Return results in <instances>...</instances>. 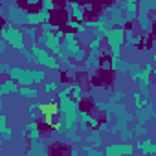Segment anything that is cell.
<instances>
[{
  "label": "cell",
  "mask_w": 156,
  "mask_h": 156,
  "mask_svg": "<svg viewBox=\"0 0 156 156\" xmlns=\"http://www.w3.org/2000/svg\"><path fill=\"white\" fill-rule=\"evenodd\" d=\"M151 145H152V141H151L149 138H143V140H140V141L136 143V147H138L140 151H145V149H147V147H151Z\"/></svg>",
  "instance_id": "9a60e30c"
},
{
  "label": "cell",
  "mask_w": 156,
  "mask_h": 156,
  "mask_svg": "<svg viewBox=\"0 0 156 156\" xmlns=\"http://www.w3.org/2000/svg\"><path fill=\"white\" fill-rule=\"evenodd\" d=\"M152 75H154V77H156V68H154V70H152Z\"/></svg>",
  "instance_id": "83f0119b"
},
{
  "label": "cell",
  "mask_w": 156,
  "mask_h": 156,
  "mask_svg": "<svg viewBox=\"0 0 156 156\" xmlns=\"http://www.w3.org/2000/svg\"><path fill=\"white\" fill-rule=\"evenodd\" d=\"M57 90H59V83L57 81H50V83L44 85V94H53Z\"/></svg>",
  "instance_id": "7c38bea8"
},
{
  "label": "cell",
  "mask_w": 156,
  "mask_h": 156,
  "mask_svg": "<svg viewBox=\"0 0 156 156\" xmlns=\"http://www.w3.org/2000/svg\"><path fill=\"white\" fill-rule=\"evenodd\" d=\"M132 132H134L138 138H141V136H145V134H147V130H145V129H143V125H140V123L132 127Z\"/></svg>",
  "instance_id": "2e32d148"
},
{
  "label": "cell",
  "mask_w": 156,
  "mask_h": 156,
  "mask_svg": "<svg viewBox=\"0 0 156 156\" xmlns=\"http://www.w3.org/2000/svg\"><path fill=\"white\" fill-rule=\"evenodd\" d=\"M72 156H79V151H77V149H72Z\"/></svg>",
  "instance_id": "4316f807"
},
{
  "label": "cell",
  "mask_w": 156,
  "mask_h": 156,
  "mask_svg": "<svg viewBox=\"0 0 156 156\" xmlns=\"http://www.w3.org/2000/svg\"><path fill=\"white\" fill-rule=\"evenodd\" d=\"M141 66L140 64H130V70H129V75L132 81H140V75H141Z\"/></svg>",
  "instance_id": "30bf717a"
},
{
  "label": "cell",
  "mask_w": 156,
  "mask_h": 156,
  "mask_svg": "<svg viewBox=\"0 0 156 156\" xmlns=\"http://www.w3.org/2000/svg\"><path fill=\"white\" fill-rule=\"evenodd\" d=\"M8 92H20V85L17 81H13V79H6L2 83V87H0V94L6 96Z\"/></svg>",
  "instance_id": "8992f818"
},
{
  "label": "cell",
  "mask_w": 156,
  "mask_h": 156,
  "mask_svg": "<svg viewBox=\"0 0 156 156\" xmlns=\"http://www.w3.org/2000/svg\"><path fill=\"white\" fill-rule=\"evenodd\" d=\"M66 8H68V15H72L75 20H85V9H83V6H79V4H75V2H70V4H66Z\"/></svg>",
  "instance_id": "5b68a950"
},
{
  "label": "cell",
  "mask_w": 156,
  "mask_h": 156,
  "mask_svg": "<svg viewBox=\"0 0 156 156\" xmlns=\"http://www.w3.org/2000/svg\"><path fill=\"white\" fill-rule=\"evenodd\" d=\"M70 57H73V61H75V62H83V61H87V59H88V50H87V48H83V46H79V48H75V50L70 53Z\"/></svg>",
  "instance_id": "52a82bcc"
},
{
  "label": "cell",
  "mask_w": 156,
  "mask_h": 156,
  "mask_svg": "<svg viewBox=\"0 0 156 156\" xmlns=\"http://www.w3.org/2000/svg\"><path fill=\"white\" fill-rule=\"evenodd\" d=\"M6 50H8V42L2 41V42H0V53H6Z\"/></svg>",
  "instance_id": "cb8c5ba5"
},
{
  "label": "cell",
  "mask_w": 156,
  "mask_h": 156,
  "mask_svg": "<svg viewBox=\"0 0 156 156\" xmlns=\"http://www.w3.org/2000/svg\"><path fill=\"white\" fill-rule=\"evenodd\" d=\"M26 129H28V130H31V132H41V130H39V123H37V121L28 123V125H26Z\"/></svg>",
  "instance_id": "44dd1931"
},
{
  "label": "cell",
  "mask_w": 156,
  "mask_h": 156,
  "mask_svg": "<svg viewBox=\"0 0 156 156\" xmlns=\"http://www.w3.org/2000/svg\"><path fill=\"white\" fill-rule=\"evenodd\" d=\"M22 31H24V35H26V37H30V39H31V44H35V42H37V39H39L41 28H37V26H24V28H22Z\"/></svg>",
  "instance_id": "ba28073f"
},
{
  "label": "cell",
  "mask_w": 156,
  "mask_h": 156,
  "mask_svg": "<svg viewBox=\"0 0 156 156\" xmlns=\"http://www.w3.org/2000/svg\"><path fill=\"white\" fill-rule=\"evenodd\" d=\"M77 118H79V121H81V123H87V121L90 119V114H88L87 110H79V114H77Z\"/></svg>",
  "instance_id": "d6986e66"
},
{
  "label": "cell",
  "mask_w": 156,
  "mask_h": 156,
  "mask_svg": "<svg viewBox=\"0 0 156 156\" xmlns=\"http://www.w3.org/2000/svg\"><path fill=\"white\" fill-rule=\"evenodd\" d=\"M138 26H140V30H151L149 15H138Z\"/></svg>",
  "instance_id": "8fae6325"
},
{
  "label": "cell",
  "mask_w": 156,
  "mask_h": 156,
  "mask_svg": "<svg viewBox=\"0 0 156 156\" xmlns=\"http://www.w3.org/2000/svg\"><path fill=\"white\" fill-rule=\"evenodd\" d=\"M0 70H2V72H11V66L6 64V62H2V64H0Z\"/></svg>",
  "instance_id": "d4e9b609"
},
{
  "label": "cell",
  "mask_w": 156,
  "mask_h": 156,
  "mask_svg": "<svg viewBox=\"0 0 156 156\" xmlns=\"http://www.w3.org/2000/svg\"><path fill=\"white\" fill-rule=\"evenodd\" d=\"M132 134H134V132H132L130 129H125V130H121V132H119V138H121V141H123V143H127V141L132 138Z\"/></svg>",
  "instance_id": "5bb4252c"
},
{
  "label": "cell",
  "mask_w": 156,
  "mask_h": 156,
  "mask_svg": "<svg viewBox=\"0 0 156 156\" xmlns=\"http://www.w3.org/2000/svg\"><path fill=\"white\" fill-rule=\"evenodd\" d=\"M24 31H22V28H15L13 24H6L4 28H2V41H6L8 44H11L13 48H17L19 51L22 50V48H26L24 46Z\"/></svg>",
  "instance_id": "6da1fadb"
},
{
  "label": "cell",
  "mask_w": 156,
  "mask_h": 156,
  "mask_svg": "<svg viewBox=\"0 0 156 156\" xmlns=\"http://www.w3.org/2000/svg\"><path fill=\"white\" fill-rule=\"evenodd\" d=\"M99 130H101V132H105V130H110V129H108V121L101 123V125H99Z\"/></svg>",
  "instance_id": "484cf974"
},
{
  "label": "cell",
  "mask_w": 156,
  "mask_h": 156,
  "mask_svg": "<svg viewBox=\"0 0 156 156\" xmlns=\"http://www.w3.org/2000/svg\"><path fill=\"white\" fill-rule=\"evenodd\" d=\"M11 138V129H2V140H9Z\"/></svg>",
  "instance_id": "7402d4cb"
},
{
  "label": "cell",
  "mask_w": 156,
  "mask_h": 156,
  "mask_svg": "<svg viewBox=\"0 0 156 156\" xmlns=\"http://www.w3.org/2000/svg\"><path fill=\"white\" fill-rule=\"evenodd\" d=\"M72 98H73L75 101H81V87H79V85H73V94H72Z\"/></svg>",
  "instance_id": "ac0fdd59"
},
{
  "label": "cell",
  "mask_w": 156,
  "mask_h": 156,
  "mask_svg": "<svg viewBox=\"0 0 156 156\" xmlns=\"http://www.w3.org/2000/svg\"><path fill=\"white\" fill-rule=\"evenodd\" d=\"M0 127H2V129H6L8 127V116H0Z\"/></svg>",
  "instance_id": "603a6c76"
},
{
  "label": "cell",
  "mask_w": 156,
  "mask_h": 156,
  "mask_svg": "<svg viewBox=\"0 0 156 156\" xmlns=\"http://www.w3.org/2000/svg\"><path fill=\"white\" fill-rule=\"evenodd\" d=\"M132 151H134L132 143H114L105 149V156H127L132 154Z\"/></svg>",
  "instance_id": "3957f363"
},
{
  "label": "cell",
  "mask_w": 156,
  "mask_h": 156,
  "mask_svg": "<svg viewBox=\"0 0 156 156\" xmlns=\"http://www.w3.org/2000/svg\"><path fill=\"white\" fill-rule=\"evenodd\" d=\"M22 98L26 99H37L39 98V90L33 88V87H20V92H19Z\"/></svg>",
  "instance_id": "9c48e42d"
},
{
  "label": "cell",
  "mask_w": 156,
  "mask_h": 156,
  "mask_svg": "<svg viewBox=\"0 0 156 156\" xmlns=\"http://www.w3.org/2000/svg\"><path fill=\"white\" fill-rule=\"evenodd\" d=\"M41 8L42 9H46V11H51V9H55V8H59L57 4H53V2H50V0H44V2L41 4Z\"/></svg>",
  "instance_id": "e0dca14e"
},
{
  "label": "cell",
  "mask_w": 156,
  "mask_h": 156,
  "mask_svg": "<svg viewBox=\"0 0 156 156\" xmlns=\"http://www.w3.org/2000/svg\"><path fill=\"white\" fill-rule=\"evenodd\" d=\"M123 98H125V92H123V90H116V92H114V96H112V99H110V101H112V103H116V101H121V99H123Z\"/></svg>",
  "instance_id": "ffe728a7"
},
{
  "label": "cell",
  "mask_w": 156,
  "mask_h": 156,
  "mask_svg": "<svg viewBox=\"0 0 156 156\" xmlns=\"http://www.w3.org/2000/svg\"><path fill=\"white\" fill-rule=\"evenodd\" d=\"M134 118H138V119H140V125H143L145 121H149V119L156 118V112H154V105H152V103H147L143 108L136 110Z\"/></svg>",
  "instance_id": "277c9868"
},
{
  "label": "cell",
  "mask_w": 156,
  "mask_h": 156,
  "mask_svg": "<svg viewBox=\"0 0 156 156\" xmlns=\"http://www.w3.org/2000/svg\"><path fill=\"white\" fill-rule=\"evenodd\" d=\"M44 70H33V81L35 83H42L44 81Z\"/></svg>",
  "instance_id": "4fadbf2b"
},
{
  "label": "cell",
  "mask_w": 156,
  "mask_h": 156,
  "mask_svg": "<svg viewBox=\"0 0 156 156\" xmlns=\"http://www.w3.org/2000/svg\"><path fill=\"white\" fill-rule=\"evenodd\" d=\"M107 44L110 46V59H119L121 46L125 44V28H114L107 37Z\"/></svg>",
  "instance_id": "7a4b0ae2"
}]
</instances>
